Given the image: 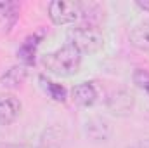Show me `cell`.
I'll return each instance as SVG.
<instances>
[{"instance_id": "10", "label": "cell", "mask_w": 149, "mask_h": 148, "mask_svg": "<svg viewBox=\"0 0 149 148\" xmlns=\"http://www.w3.org/2000/svg\"><path fill=\"white\" fill-rule=\"evenodd\" d=\"M26 75H28L26 66H23V65L21 66H12L2 75V85L7 87V89H16L26 80Z\"/></svg>"}, {"instance_id": "9", "label": "cell", "mask_w": 149, "mask_h": 148, "mask_svg": "<svg viewBox=\"0 0 149 148\" xmlns=\"http://www.w3.org/2000/svg\"><path fill=\"white\" fill-rule=\"evenodd\" d=\"M130 44L141 51H149V21L139 23L130 32Z\"/></svg>"}, {"instance_id": "13", "label": "cell", "mask_w": 149, "mask_h": 148, "mask_svg": "<svg viewBox=\"0 0 149 148\" xmlns=\"http://www.w3.org/2000/svg\"><path fill=\"white\" fill-rule=\"evenodd\" d=\"M132 80H134V84L139 89L146 91L149 96V70L148 68H137L134 72V75H132Z\"/></svg>"}, {"instance_id": "1", "label": "cell", "mask_w": 149, "mask_h": 148, "mask_svg": "<svg viewBox=\"0 0 149 148\" xmlns=\"http://www.w3.org/2000/svg\"><path fill=\"white\" fill-rule=\"evenodd\" d=\"M81 52L74 47L71 42L64 44L61 49L49 52L42 58V65L45 70L57 77H71L80 70Z\"/></svg>"}, {"instance_id": "6", "label": "cell", "mask_w": 149, "mask_h": 148, "mask_svg": "<svg viewBox=\"0 0 149 148\" xmlns=\"http://www.w3.org/2000/svg\"><path fill=\"white\" fill-rule=\"evenodd\" d=\"M19 19L17 2H0V33H9Z\"/></svg>"}, {"instance_id": "7", "label": "cell", "mask_w": 149, "mask_h": 148, "mask_svg": "<svg viewBox=\"0 0 149 148\" xmlns=\"http://www.w3.org/2000/svg\"><path fill=\"white\" fill-rule=\"evenodd\" d=\"M71 99L78 106H92L95 103V99H97V91L88 82L76 84L71 89Z\"/></svg>"}, {"instance_id": "4", "label": "cell", "mask_w": 149, "mask_h": 148, "mask_svg": "<svg viewBox=\"0 0 149 148\" xmlns=\"http://www.w3.org/2000/svg\"><path fill=\"white\" fill-rule=\"evenodd\" d=\"M108 108L118 117H125L134 110V96L128 91H116L108 98Z\"/></svg>"}, {"instance_id": "11", "label": "cell", "mask_w": 149, "mask_h": 148, "mask_svg": "<svg viewBox=\"0 0 149 148\" xmlns=\"http://www.w3.org/2000/svg\"><path fill=\"white\" fill-rule=\"evenodd\" d=\"M87 132L94 138V140H108L111 127L109 122L102 117H94L87 122Z\"/></svg>"}, {"instance_id": "2", "label": "cell", "mask_w": 149, "mask_h": 148, "mask_svg": "<svg viewBox=\"0 0 149 148\" xmlns=\"http://www.w3.org/2000/svg\"><path fill=\"white\" fill-rule=\"evenodd\" d=\"M70 38H71L70 42L80 52L95 54L104 45V37H102L99 26L94 25V23H83V25L73 28L70 32Z\"/></svg>"}, {"instance_id": "8", "label": "cell", "mask_w": 149, "mask_h": 148, "mask_svg": "<svg viewBox=\"0 0 149 148\" xmlns=\"http://www.w3.org/2000/svg\"><path fill=\"white\" fill-rule=\"evenodd\" d=\"M42 40V33L40 35H30L23 42V45L17 49V58L21 61H24L26 65H31L35 63V54H37V49H38V44Z\"/></svg>"}, {"instance_id": "3", "label": "cell", "mask_w": 149, "mask_h": 148, "mask_svg": "<svg viewBox=\"0 0 149 148\" xmlns=\"http://www.w3.org/2000/svg\"><path fill=\"white\" fill-rule=\"evenodd\" d=\"M49 18L54 25H71L81 18V4L70 0H54L49 4Z\"/></svg>"}, {"instance_id": "12", "label": "cell", "mask_w": 149, "mask_h": 148, "mask_svg": "<svg viewBox=\"0 0 149 148\" xmlns=\"http://www.w3.org/2000/svg\"><path fill=\"white\" fill-rule=\"evenodd\" d=\"M40 80H42L43 89L49 92V96H50L54 101H59V103H64V101H66L68 92H66V89H64L61 84H56V82H52V80H49V78H45V77H40Z\"/></svg>"}, {"instance_id": "15", "label": "cell", "mask_w": 149, "mask_h": 148, "mask_svg": "<svg viewBox=\"0 0 149 148\" xmlns=\"http://www.w3.org/2000/svg\"><path fill=\"white\" fill-rule=\"evenodd\" d=\"M0 148H33V147H30V145H0Z\"/></svg>"}, {"instance_id": "16", "label": "cell", "mask_w": 149, "mask_h": 148, "mask_svg": "<svg viewBox=\"0 0 149 148\" xmlns=\"http://www.w3.org/2000/svg\"><path fill=\"white\" fill-rule=\"evenodd\" d=\"M137 148H149V138H148V140H144V141H141Z\"/></svg>"}, {"instance_id": "5", "label": "cell", "mask_w": 149, "mask_h": 148, "mask_svg": "<svg viewBox=\"0 0 149 148\" xmlns=\"http://www.w3.org/2000/svg\"><path fill=\"white\" fill-rule=\"evenodd\" d=\"M21 108H23V105L16 96H12V94L0 96V125L12 124L19 117Z\"/></svg>"}, {"instance_id": "14", "label": "cell", "mask_w": 149, "mask_h": 148, "mask_svg": "<svg viewBox=\"0 0 149 148\" xmlns=\"http://www.w3.org/2000/svg\"><path fill=\"white\" fill-rule=\"evenodd\" d=\"M135 4H137V7H141L144 11H149V0H137Z\"/></svg>"}]
</instances>
